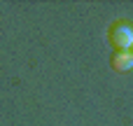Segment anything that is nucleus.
<instances>
[{
  "instance_id": "nucleus-1",
  "label": "nucleus",
  "mask_w": 133,
  "mask_h": 126,
  "mask_svg": "<svg viewBox=\"0 0 133 126\" xmlns=\"http://www.w3.org/2000/svg\"><path fill=\"white\" fill-rule=\"evenodd\" d=\"M108 40L115 47V51H131L133 47V23L129 21H115L108 30Z\"/></svg>"
},
{
  "instance_id": "nucleus-2",
  "label": "nucleus",
  "mask_w": 133,
  "mask_h": 126,
  "mask_svg": "<svg viewBox=\"0 0 133 126\" xmlns=\"http://www.w3.org/2000/svg\"><path fill=\"white\" fill-rule=\"evenodd\" d=\"M110 68L115 72H129V70H133V54L131 51H112Z\"/></svg>"
},
{
  "instance_id": "nucleus-3",
  "label": "nucleus",
  "mask_w": 133,
  "mask_h": 126,
  "mask_svg": "<svg viewBox=\"0 0 133 126\" xmlns=\"http://www.w3.org/2000/svg\"><path fill=\"white\" fill-rule=\"evenodd\" d=\"M131 54H133V51H131Z\"/></svg>"
}]
</instances>
